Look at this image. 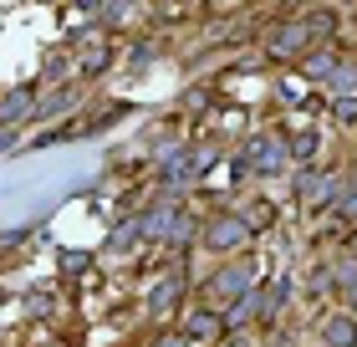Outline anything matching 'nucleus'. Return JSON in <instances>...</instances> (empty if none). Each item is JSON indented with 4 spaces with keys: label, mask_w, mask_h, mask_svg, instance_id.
Instances as JSON below:
<instances>
[{
    "label": "nucleus",
    "mask_w": 357,
    "mask_h": 347,
    "mask_svg": "<svg viewBox=\"0 0 357 347\" xmlns=\"http://www.w3.org/2000/svg\"><path fill=\"white\" fill-rule=\"evenodd\" d=\"M199 245L204 251H215V256H235V251H245L250 245V220L245 214H215V220H204V230H199Z\"/></svg>",
    "instance_id": "nucleus-1"
},
{
    "label": "nucleus",
    "mask_w": 357,
    "mask_h": 347,
    "mask_svg": "<svg viewBox=\"0 0 357 347\" xmlns=\"http://www.w3.org/2000/svg\"><path fill=\"white\" fill-rule=\"evenodd\" d=\"M250 281H255V276H250V266H245V260H225V266L204 281L209 307H230V302H240V296L250 291Z\"/></svg>",
    "instance_id": "nucleus-2"
},
{
    "label": "nucleus",
    "mask_w": 357,
    "mask_h": 347,
    "mask_svg": "<svg viewBox=\"0 0 357 347\" xmlns=\"http://www.w3.org/2000/svg\"><path fill=\"white\" fill-rule=\"evenodd\" d=\"M306 46H312L306 26H301V21H281V26H271V36H266V57L296 61V57H306Z\"/></svg>",
    "instance_id": "nucleus-3"
},
{
    "label": "nucleus",
    "mask_w": 357,
    "mask_h": 347,
    "mask_svg": "<svg viewBox=\"0 0 357 347\" xmlns=\"http://www.w3.org/2000/svg\"><path fill=\"white\" fill-rule=\"evenodd\" d=\"M281 163H286V143L275 138V133H255V138L245 143V169L271 174V169H281Z\"/></svg>",
    "instance_id": "nucleus-4"
},
{
    "label": "nucleus",
    "mask_w": 357,
    "mask_h": 347,
    "mask_svg": "<svg viewBox=\"0 0 357 347\" xmlns=\"http://www.w3.org/2000/svg\"><path fill=\"white\" fill-rule=\"evenodd\" d=\"M291 189H296V200H301V205H312V209L337 200V179H332V174H317V169H301Z\"/></svg>",
    "instance_id": "nucleus-5"
},
{
    "label": "nucleus",
    "mask_w": 357,
    "mask_h": 347,
    "mask_svg": "<svg viewBox=\"0 0 357 347\" xmlns=\"http://www.w3.org/2000/svg\"><path fill=\"white\" fill-rule=\"evenodd\" d=\"M321 342L327 347H357V317L352 311H332V317L321 322Z\"/></svg>",
    "instance_id": "nucleus-6"
},
{
    "label": "nucleus",
    "mask_w": 357,
    "mask_h": 347,
    "mask_svg": "<svg viewBox=\"0 0 357 347\" xmlns=\"http://www.w3.org/2000/svg\"><path fill=\"white\" fill-rule=\"evenodd\" d=\"M184 327H189L184 337H194V342H209V337H220V332H225V317H220L215 307H199V311H189V322H184Z\"/></svg>",
    "instance_id": "nucleus-7"
},
{
    "label": "nucleus",
    "mask_w": 357,
    "mask_h": 347,
    "mask_svg": "<svg viewBox=\"0 0 357 347\" xmlns=\"http://www.w3.org/2000/svg\"><path fill=\"white\" fill-rule=\"evenodd\" d=\"M178 220V205H158V209H149L138 220V235L143 240H158V235H169V225Z\"/></svg>",
    "instance_id": "nucleus-8"
},
{
    "label": "nucleus",
    "mask_w": 357,
    "mask_h": 347,
    "mask_svg": "<svg viewBox=\"0 0 357 347\" xmlns=\"http://www.w3.org/2000/svg\"><path fill=\"white\" fill-rule=\"evenodd\" d=\"M178 291H184V276H164V281H158V291L149 296V307L158 311V317H164V311L174 307V296H178Z\"/></svg>",
    "instance_id": "nucleus-9"
},
{
    "label": "nucleus",
    "mask_w": 357,
    "mask_h": 347,
    "mask_svg": "<svg viewBox=\"0 0 357 347\" xmlns=\"http://www.w3.org/2000/svg\"><path fill=\"white\" fill-rule=\"evenodd\" d=\"M301 26H306V36L317 41V36H332V31H337V15H332V10H312Z\"/></svg>",
    "instance_id": "nucleus-10"
},
{
    "label": "nucleus",
    "mask_w": 357,
    "mask_h": 347,
    "mask_svg": "<svg viewBox=\"0 0 357 347\" xmlns=\"http://www.w3.org/2000/svg\"><path fill=\"white\" fill-rule=\"evenodd\" d=\"M31 108V87H21V92H10L6 103H0V123L10 128V118H21V112Z\"/></svg>",
    "instance_id": "nucleus-11"
},
{
    "label": "nucleus",
    "mask_w": 357,
    "mask_h": 347,
    "mask_svg": "<svg viewBox=\"0 0 357 347\" xmlns=\"http://www.w3.org/2000/svg\"><path fill=\"white\" fill-rule=\"evenodd\" d=\"M332 92L337 97H357V67H352V61H347V67H332Z\"/></svg>",
    "instance_id": "nucleus-12"
},
{
    "label": "nucleus",
    "mask_w": 357,
    "mask_h": 347,
    "mask_svg": "<svg viewBox=\"0 0 357 347\" xmlns=\"http://www.w3.org/2000/svg\"><path fill=\"white\" fill-rule=\"evenodd\" d=\"M332 67H337L332 57H306V61H301V72H306V77H332Z\"/></svg>",
    "instance_id": "nucleus-13"
},
{
    "label": "nucleus",
    "mask_w": 357,
    "mask_h": 347,
    "mask_svg": "<svg viewBox=\"0 0 357 347\" xmlns=\"http://www.w3.org/2000/svg\"><path fill=\"white\" fill-rule=\"evenodd\" d=\"M312 148H317V133H301L296 143H291V154H296V158H312Z\"/></svg>",
    "instance_id": "nucleus-14"
},
{
    "label": "nucleus",
    "mask_w": 357,
    "mask_h": 347,
    "mask_svg": "<svg viewBox=\"0 0 357 347\" xmlns=\"http://www.w3.org/2000/svg\"><path fill=\"white\" fill-rule=\"evenodd\" d=\"M158 347H184V337H164V342H158Z\"/></svg>",
    "instance_id": "nucleus-15"
},
{
    "label": "nucleus",
    "mask_w": 357,
    "mask_h": 347,
    "mask_svg": "<svg viewBox=\"0 0 357 347\" xmlns=\"http://www.w3.org/2000/svg\"><path fill=\"white\" fill-rule=\"evenodd\" d=\"M225 347H250V342H245V337H230V342H225Z\"/></svg>",
    "instance_id": "nucleus-16"
}]
</instances>
